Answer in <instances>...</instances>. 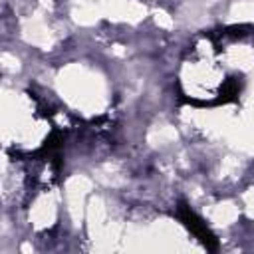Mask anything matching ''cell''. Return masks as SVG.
Instances as JSON below:
<instances>
[{
	"instance_id": "cell-1",
	"label": "cell",
	"mask_w": 254,
	"mask_h": 254,
	"mask_svg": "<svg viewBox=\"0 0 254 254\" xmlns=\"http://www.w3.org/2000/svg\"><path fill=\"white\" fill-rule=\"evenodd\" d=\"M177 214H179L181 222L190 230V234H192L198 242H202V244L206 246V250H216V248H218L216 236L210 232V228L206 226V222H204L189 204L181 202L179 208H177Z\"/></svg>"
}]
</instances>
